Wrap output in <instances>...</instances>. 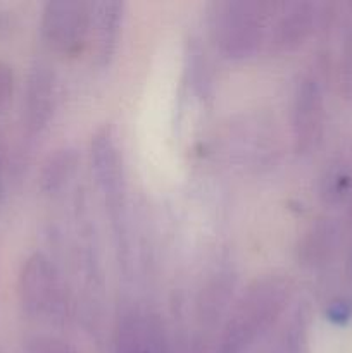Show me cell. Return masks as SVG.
I'll return each mask as SVG.
<instances>
[{"label":"cell","instance_id":"cell-10","mask_svg":"<svg viewBox=\"0 0 352 353\" xmlns=\"http://www.w3.org/2000/svg\"><path fill=\"white\" fill-rule=\"evenodd\" d=\"M76 168V155L71 150H57L47 159L41 169V190L47 193H55L69 181Z\"/></svg>","mask_w":352,"mask_h":353},{"label":"cell","instance_id":"cell-4","mask_svg":"<svg viewBox=\"0 0 352 353\" xmlns=\"http://www.w3.org/2000/svg\"><path fill=\"white\" fill-rule=\"evenodd\" d=\"M90 161H92L97 185L104 195V202L110 216L117 217L126 199V174H124L123 154L110 126L99 128L92 137Z\"/></svg>","mask_w":352,"mask_h":353},{"label":"cell","instance_id":"cell-2","mask_svg":"<svg viewBox=\"0 0 352 353\" xmlns=\"http://www.w3.org/2000/svg\"><path fill=\"white\" fill-rule=\"evenodd\" d=\"M271 3L228 0L214 3L211 30L219 50L230 59H245L266 41Z\"/></svg>","mask_w":352,"mask_h":353},{"label":"cell","instance_id":"cell-9","mask_svg":"<svg viewBox=\"0 0 352 353\" xmlns=\"http://www.w3.org/2000/svg\"><path fill=\"white\" fill-rule=\"evenodd\" d=\"M124 17L123 2H93L90 3V34L93 37L95 55L100 64L113 57Z\"/></svg>","mask_w":352,"mask_h":353},{"label":"cell","instance_id":"cell-1","mask_svg":"<svg viewBox=\"0 0 352 353\" xmlns=\"http://www.w3.org/2000/svg\"><path fill=\"white\" fill-rule=\"evenodd\" d=\"M292 295L289 279L268 276L257 279L231 310L219 341V353L247 350L285 310Z\"/></svg>","mask_w":352,"mask_h":353},{"label":"cell","instance_id":"cell-11","mask_svg":"<svg viewBox=\"0 0 352 353\" xmlns=\"http://www.w3.org/2000/svg\"><path fill=\"white\" fill-rule=\"evenodd\" d=\"M23 353H78L75 348L66 341L59 340L55 336H47V334H38L31 336L24 343Z\"/></svg>","mask_w":352,"mask_h":353},{"label":"cell","instance_id":"cell-13","mask_svg":"<svg viewBox=\"0 0 352 353\" xmlns=\"http://www.w3.org/2000/svg\"><path fill=\"white\" fill-rule=\"evenodd\" d=\"M141 353H155V352H152V350H150V348H145V350H144V352H141Z\"/></svg>","mask_w":352,"mask_h":353},{"label":"cell","instance_id":"cell-6","mask_svg":"<svg viewBox=\"0 0 352 353\" xmlns=\"http://www.w3.org/2000/svg\"><path fill=\"white\" fill-rule=\"evenodd\" d=\"M271 21L266 30V41L271 52H290L299 47L316 21V6L311 2H283L273 6Z\"/></svg>","mask_w":352,"mask_h":353},{"label":"cell","instance_id":"cell-3","mask_svg":"<svg viewBox=\"0 0 352 353\" xmlns=\"http://www.w3.org/2000/svg\"><path fill=\"white\" fill-rule=\"evenodd\" d=\"M17 295L24 312L37 319L59 321L68 314V288L50 259L33 254L21 265Z\"/></svg>","mask_w":352,"mask_h":353},{"label":"cell","instance_id":"cell-5","mask_svg":"<svg viewBox=\"0 0 352 353\" xmlns=\"http://www.w3.org/2000/svg\"><path fill=\"white\" fill-rule=\"evenodd\" d=\"M41 34L48 47L71 55L90 34V3L79 0H50L41 10Z\"/></svg>","mask_w":352,"mask_h":353},{"label":"cell","instance_id":"cell-7","mask_svg":"<svg viewBox=\"0 0 352 353\" xmlns=\"http://www.w3.org/2000/svg\"><path fill=\"white\" fill-rule=\"evenodd\" d=\"M323 128V95L316 78L304 76L292 100V131L297 152H307L320 140Z\"/></svg>","mask_w":352,"mask_h":353},{"label":"cell","instance_id":"cell-8","mask_svg":"<svg viewBox=\"0 0 352 353\" xmlns=\"http://www.w3.org/2000/svg\"><path fill=\"white\" fill-rule=\"evenodd\" d=\"M55 109V76L48 65L37 64L28 76L24 92V123L30 133H41Z\"/></svg>","mask_w":352,"mask_h":353},{"label":"cell","instance_id":"cell-12","mask_svg":"<svg viewBox=\"0 0 352 353\" xmlns=\"http://www.w3.org/2000/svg\"><path fill=\"white\" fill-rule=\"evenodd\" d=\"M14 93V74L12 69L0 61V110L10 102Z\"/></svg>","mask_w":352,"mask_h":353}]
</instances>
